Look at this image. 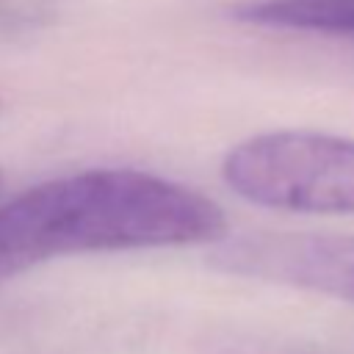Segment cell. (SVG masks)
Listing matches in <instances>:
<instances>
[{
  "label": "cell",
  "mask_w": 354,
  "mask_h": 354,
  "mask_svg": "<svg viewBox=\"0 0 354 354\" xmlns=\"http://www.w3.org/2000/svg\"><path fill=\"white\" fill-rule=\"evenodd\" d=\"M224 210L205 194L136 169H88L0 202V282L53 257L218 243Z\"/></svg>",
  "instance_id": "6da1fadb"
},
{
  "label": "cell",
  "mask_w": 354,
  "mask_h": 354,
  "mask_svg": "<svg viewBox=\"0 0 354 354\" xmlns=\"http://www.w3.org/2000/svg\"><path fill=\"white\" fill-rule=\"evenodd\" d=\"M224 183L252 205L288 213L354 216V138L315 130H271L235 144Z\"/></svg>",
  "instance_id": "7a4b0ae2"
},
{
  "label": "cell",
  "mask_w": 354,
  "mask_h": 354,
  "mask_svg": "<svg viewBox=\"0 0 354 354\" xmlns=\"http://www.w3.org/2000/svg\"><path fill=\"white\" fill-rule=\"evenodd\" d=\"M207 263L232 277L313 290L354 304V235L246 232L218 241Z\"/></svg>",
  "instance_id": "3957f363"
},
{
  "label": "cell",
  "mask_w": 354,
  "mask_h": 354,
  "mask_svg": "<svg viewBox=\"0 0 354 354\" xmlns=\"http://www.w3.org/2000/svg\"><path fill=\"white\" fill-rule=\"evenodd\" d=\"M232 14L266 28L354 36V0H249Z\"/></svg>",
  "instance_id": "277c9868"
},
{
  "label": "cell",
  "mask_w": 354,
  "mask_h": 354,
  "mask_svg": "<svg viewBox=\"0 0 354 354\" xmlns=\"http://www.w3.org/2000/svg\"><path fill=\"white\" fill-rule=\"evenodd\" d=\"M0 194H3V171H0Z\"/></svg>",
  "instance_id": "5b68a950"
}]
</instances>
